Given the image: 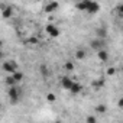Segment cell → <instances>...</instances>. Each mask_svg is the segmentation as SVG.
<instances>
[{
    "instance_id": "cell-1",
    "label": "cell",
    "mask_w": 123,
    "mask_h": 123,
    "mask_svg": "<svg viewBox=\"0 0 123 123\" xmlns=\"http://www.w3.org/2000/svg\"><path fill=\"white\" fill-rule=\"evenodd\" d=\"M75 7L80 12H87L90 15H96L100 12V3L94 2V0H81L75 5Z\"/></svg>"
},
{
    "instance_id": "cell-2",
    "label": "cell",
    "mask_w": 123,
    "mask_h": 123,
    "mask_svg": "<svg viewBox=\"0 0 123 123\" xmlns=\"http://www.w3.org/2000/svg\"><path fill=\"white\" fill-rule=\"evenodd\" d=\"M9 90H7V97H9V100L13 103V104H16L19 100H20V96H22V91H20V88L18 87V84L16 86H10V87H7Z\"/></svg>"
},
{
    "instance_id": "cell-3",
    "label": "cell",
    "mask_w": 123,
    "mask_h": 123,
    "mask_svg": "<svg viewBox=\"0 0 123 123\" xmlns=\"http://www.w3.org/2000/svg\"><path fill=\"white\" fill-rule=\"evenodd\" d=\"M3 71L5 73H7V74H12V73H15V71H18V62L15 59H7V61H5L3 62Z\"/></svg>"
},
{
    "instance_id": "cell-4",
    "label": "cell",
    "mask_w": 123,
    "mask_h": 123,
    "mask_svg": "<svg viewBox=\"0 0 123 123\" xmlns=\"http://www.w3.org/2000/svg\"><path fill=\"white\" fill-rule=\"evenodd\" d=\"M45 32L51 36V38H56V36H59V28L56 26V25H54V23H49V25H46V28H45Z\"/></svg>"
},
{
    "instance_id": "cell-5",
    "label": "cell",
    "mask_w": 123,
    "mask_h": 123,
    "mask_svg": "<svg viewBox=\"0 0 123 123\" xmlns=\"http://www.w3.org/2000/svg\"><path fill=\"white\" fill-rule=\"evenodd\" d=\"M91 48L97 52L98 49H101V48H104V39H100V38H96V39H93L91 41Z\"/></svg>"
},
{
    "instance_id": "cell-6",
    "label": "cell",
    "mask_w": 123,
    "mask_h": 123,
    "mask_svg": "<svg viewBox=\"0 0 123 123\" xmlns=\"http://www.w3.org/2000/svg\"><path fill=\"white\" fill-rule=\"evenodd\" d=\"M73 83H74V80L71 77H68V75H64L62 78H61V86H62V88H65V90H70Z\"/></svg>"
},
{
    "instance_id": "cell-7",
    "label": "cell",
    "mask_w": 123,
    "mask_h": 123,
    "mask_svg": "<svg viewBox=\"0 0 123 123\" xmlns=\"http://www.w3.org/2000/svg\"><path fill=\"white\" fill-rule=\"evenodd\" d=\"M58 7H59V3L58 2H49L46 6H45V13H54L55 10H58Z\"/></svg>"
},
{
    "instance_id": "cell-8",
    "label": "cell",
    "mask_w": 123,
    "mask_h": 123,
    "mask_svg": "<svg viewBox=\"0 0 123 123\" xmlns=\"http://www.w3.org/2000/svg\"><path fill=\"white\" fill-rule=\"evenodd\" d=\"M12 16H13V7H12V6L3 7V10H2V18H3V19H10Z\"/></svg>"
},
{
    "instance_id": "cell-9",
    "label": "cell",
    "mask_w": 123,
    "mask_h": 123,
    "mask_svg": "<svg viewBox=\"0 0 123 123\" xmlns=\"http://www.w3.org/2000/svg\"><path fill=\"white\" fill-rule=\"evenodd\" d=\"M97 56H98V59L101 61V62H106V61L109 59V52L104 48H101V49L97 51Z\"/></svg>"
},
{
    "instance_id": "cell-10",
    "label": "cell",
    "mask_w": 123,
    "mask_h": 123,
    "mask_svg": "<svg viewBox=\"0 0 123 123\" xmlns=\"http://www.w3.org/2000/svg\"><path fill=\"white\" fill-rule=\"evenodd\" d=\"M81 90H83V86H81L80 83L74 81V83H73V86H71V88H70L68 91H70V93H73V94H78V93H81Z\"/></svg>"
},
{
    "instance_id": "cell-11",
    "label": "cell",
    "mask_w": 123,
    "mask_h": 123,
    "mask_svg": "<svg viewBox=\"0 0 123 123\" xmlns=\"http://www.w3.org/2000/svg\"><path fill=\"white\" fill-rule=\"evenodd\" d=\"M10 75H12V77H13V78H15V81H16V83H18V84H19V83H20V81H22V80H23V77H25V75H23V73H22V71H15V73H12V74H10Z\"/></svg>"
},
{
    "instance_id": "cell-12",
    "label": "cell",
    "mask_w": 123,
    "mask_h": 123,
    "mask_svg": "<svg viewBox=\"0 0 123 123\" xmlns=\"http://www.w3.org/2000/svg\"><path fill=\"white\" fill-rule=\"evenodd\" d=\"M39 73L42 74V77H48V73H49L48 71V65L46 64H41L39 65Z\"/></svg>"
},
{
    "instance_id": "cell-13",
    "label": "cell",
    "mask_w": 123,
    "mask_h": 123,
    "mask_svg": "<svg viewBox=\"0 0 123 123\" xmlns=\"http://www.w3.org/2000/svg\"><path fill=\"white\" fill-rule=\"evenodd\" d=\"M96 35H97V38H100V39H104V38L107 36V32H106L103 28H101V29L98 28V29L96 31Z\"/></svg>"
},
{
    "instance_id": "cell-14",
    "label": "cell",
    "mask_w": 123,
    "mask_h": 123,
    "mask_svg": "<svg viewBox=\"0 0 123 123\" xmlns=\"http://www.w3.org/2000/svg\"><path fill=\"white\" fill-rule=\"evenodd\" d=\"M5 83H6V86L7 87H10V86H16L18 83L15 81V78L12 77V75H9V77H6V80H5Z\"/></svg>"
},
{
    "instance_id": "cell-15",
    "label": "cell",
    "mask_w": 123,
    "mask_h": 123,
    "mask_svg": "<svg viewBox=\"0 0 123 123\" xmlns=\"http://www.w3.org/2000/svg\"><path fill=\"white\" fill-rule=\"evenodd\" d=\"M103 86H104V80H100V78H98V80H96V81L93 83V87H94L96 90H98V88H101Z\"/></svg>"
},
{
    "instance_id": "cell-16",
    "label": "cell",
    "mask_w": 123,
    "mask_h": 123,
    "mask_svg": "<svg viewBox=\"0 0 123 123\" xmlns=\"http://www.w3.org/2000/svg\"><path fill=\"white\" fill-rule=\"evenodd\" d=\"M86 56V51H83V49H78L77 52H75V58L77 59H83Z\"/></svg>"
},
{
    "instance_id": "cell-17",
    "label": "cell",
    "mask_w": 123,
    "mask_h": 123,
    "mask_svg": "<svg viewBox=\"0 0 123 123\" xmlns=\"http://www.w3.org/2000/svg\"><path fill=\"white\" fill-rule=\"evenodd\" d=\"M38 38L36 36H31V38H28V43H31V45H38Z\"/></svg>"
},
{
    "instance_id": "cell-18",
    "label": "cell",
    "mask_w": 123,
    "mask_h": 123,
    "mask_svg": "<svg viewBox=\"0 0 123 123\" xmlns=\"http://www.w3.org/2000/svg\"><path fill=\"white\" fill-rule=\"evenodd\" d=\"M106 110H107V109H106V106H104V104H100V106H97V107H96V111H97V113H104Z\"/></svg>"
},
{
    "instance_id": "cell-19",
    "label": "cell",
    "mask_w": 123,
    "mask_h": 123,
    "mask_svg": "<svg viewBox=\"0 0 123 123\" xmlns=\"http://www.w3.org/2000/svg\"><path fill=\"white\" fill-rule=\"evenodd\" d=\"M65 70H67V71H71V70H74V65H73V62H67V64H65Z\"/></svg>"
},
{
    "instance_id": "cell-20",
    "label": "cell",
    "mask_w": 123,
    "mask_h": 123,
    "mask_svg": "<svg viewBox=\"0 0 123 123\" xmlns=\"http://www.w3.org/2000/svg\"><path fill=\"white\" fill-rule=\"evenodd\" d=\"M46 98H48V101H54V100H55V94H52V93H49V94L46 96Z\"/></svg>"
},
{
    "instance_id": "cell-21",
    "label": "cell",
    "mask_w": 123,
    "mask_h": 123,
    "mask_svg": "<svg viewBox=\"0 0 123 123\" xmlns=\"http://www.w3.org/2000/svg\"><path fill=\"white\" fill-rule=\"evenodd\" d=\"M107 74H109V75H114V74H116V70H114V68H109V70H107Z\"/></svg>"
},
{
    "instance_id": "cell-22",
    "label": "cell",
    "mask_w": 123,
    "mask_h": 123,
    "mask_svg": "<svg viewBox=\"0 0 123 123\" xmlns=\"http://www.w3.org/2000/svg\"><path fill=\"white\" fill-rule=\"evenodd\" d=\"M87 122H90V123H96V122H97V119H96V117H93V116H90V117H87Z\"/></svg>"
},
{
    "instance_id": "cell-23",
    "label": "cell",
    "mask_w": 123,
    "mask_h": 123,
    "mask_svg": "<svg viewBox=\"0 0 123 123\" xmlns=\"http://www.w3.org/2000/svg\"><path fill=\"white\" fill-rule=\"evenodd\" d=\"M0 58H3V51L0 49Z\"/></svg>"
},
{
    "instance_id": "cell-24",
    "label": "cell",
    "mask_w": 123,
    "mask_h": 123,
    "mask_svg": "<svg viewBox=\"0 0 123 123\" xmlns=\"http://www.w3.org/2000/svg\"><path fill=\"white\" fill-rule=\"evenodd\" d=\"M0 110H2V101H0Z\"/></svg>"
},
{
    "instance_id": "cell-25",
    "label": "cell",
    "mask_w": 123,
    "mask_h": 123,
    "mask_svg": "<svg viewBox=\"0 0 123 123\" xmlns=\"http://www.w3.org/2000/svg\"><path fill=\"white\" fill-rule=\"evenodd\" d=\"M0 46H2V41H0Z\"/></svg>"
}]
</instances>
